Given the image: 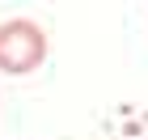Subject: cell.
<instances>
[{"label": "cell", "instance_id": "cell-1", "mask_svg": "<svg viewBox=\"0 0 148 140\" xmlns=\"http://www.w3.org/2000/svg\"><path fill=\"white\" fill-rule=\"evenodd\" d=\"M47 55V34L34 21H9L0 26V68L4 72H30Z\"/></svg>", "mask_w": 148, "mask_h": 140}]
</instances>
